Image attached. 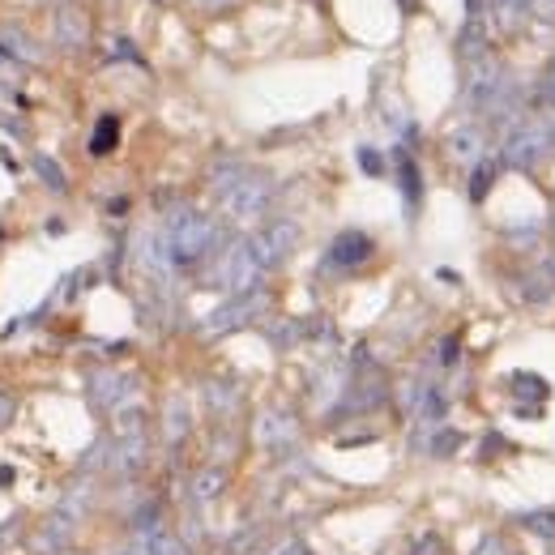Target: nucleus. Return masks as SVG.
I'll use <instances>...</instances> for the list:
<instances>
[{"label":"nucleus","instance_id":"nucleus-1","mask_svg":"<svg viewBox=\"0 0 555 555\" xmlns=\"http://www.w3.org/2000/svg\"><path fill=\"white\" fill-rule=\"evenodd\" d=\"M214 240H218V227H214L210 214H201V210H176V214L167 218V248H171V257H176L180 265L201 261L205 252L214 248Z\"/></svg>","mask_w":555,"mask_h":555},{"label":"nucleus","instance_id":"nucleus-2","mask_svg":"<svg viewBox=\"0 0 555 555\" xmlns=\"http://www.w3.org/2000/svg\"><path fill=\"white\" fill-rule=\"evenodd\" d=\"M551 154H555V129H551L547 116L543 120H521L509 133V141H504V163L521 167V171L543 167Z\"/></svg>","mask_w":555,"mask_h":555},{"label":"nucleus","instance_id":"nucleus-3","mask_svg":"<svg viewBox=\"0 0 555 555\" xmlns=\"http://www.w3.org/2000/svg\"><path fill=\"white\" fill-rule=\"evenodd\" d=\"M261 274L265 269L257 265V257H252V244L240 240L222 252V261L214 265V287H222L227 295H248V291H257Z\"/></svg>","mask_w":555,"mask_h":555},{"label":"nucleus","instance_id":"nucleus-4","mask_svg":"<svg viewBox=\"0 0 555 555\" xmlns=\"http://www.w3.org/2000/svg\"><path fill=\"white\" fill-rule=\"evenodd\" d=\"M218 201L227 205L231 218H257V214L269 210V201H274V180L257 176V171H244V176L235 180Z\"/></svg>","mask_w":555,"mask_h":555},{"label":"nucleus","instance_id":"nucleus-5","mask_svg":"<svg viewBox=\"0 0 555 555\" xmlns=\"http://www.w3.org/2000/svg\"><path fill=\"white\" fill-rule=\"evenodd\" d=\"M248 244H252V257H257L261 269H278L295 252V244H299V222L278 218V222H269L265 231L252 235Z\"/></svg>","mask_w":555,"mask_h":555},{"label":"nucleus","instance_id":"nucleus-6","mask_svg":"<svg viewBox=\"0 0 555 555\" xmlns=\"http://www.w3.org/2000/svg\"><path fill=\"white\" fill-rule=\"evenodd\" d=\"M265 308V295L261 291H248V295H231V304L214 308L210 316H205V333H231V329H244L261 316Z\"/></svg>","mask_w":555,"mask_h":555},{"label":"nucleus","instance_id":"nucleus-7","mask_svg":"<svg viewBox=\"0 0 555 555\" xmlns=\"http://www.w3.org/2000/svg\"><path fill=\"white\" fill-rule=\"evenodd\" d=\"M137 398V376L129 372H94L90 376V402L99 410H124V402Z\"/></svg>","mask_w":555,"mask_h":555},{"label":"nucleus","instance_id":"nucleus-8","mask_svg":"<svg viewBox=\"0 0 555 555\" xmlns=\"http://www.w3.org/2000/svg\"><path fill=\"white\" fill-rule=\"evenodd\" d=\"M372 235H363V231H342L338 240L329 244V252H325V269H355V265H363L372 257Z\"/></svg>","mask_w":555,"mask_h":555},{"label":"nucleus","instance_id":"nucleus-9","mask_svg":"<svg viewBox=\"0 0 555 555\" xmlns=\"http://www.w3.org/2000/svg\"><path fill=\"white\" fill-rule=\"evenodd\" d=\"M146 462H150L146 432H141V436H116V444H111V457H107L111 470H116V474H137Z\"/></svg>","mask_w":555,"mask_h":555},{"label":"nucleus","instance_id":"nucleus-10","mask_svg":"<svg viewBox=\"0 0 555 555\" xmlns=\"http://www.w3.org/2000/svg\"><path fill=\"white\" fill-rule=\"evenodd\" d=\"M295 436H299V427H295L291 415H282V410H269V415H261V423H257V440L265 444V449H274V453H282L287 444H295Z\"/></svg>","mask_w":555,"mask_h":555},{"label":"nucleus","instance_id":"nucleus-11","mask_svg":"<svg viewBox=\"0 0 555 555\" xmlns=\"http://www.w3.org/2000/svg\"><path fill=\"white\" fill-rule=\"evenodd\" d=\"M0 56L9 60H22V65H39L43 60V47L26 35L18 26H0Z\"/></svg>","mask_w":555,"mask_h":555},{"label":"nucleus","instance_id":"nucleus-12","mask_svg":"<svg viewBox=\"0 0 555 555\" xmlns=\"http://www.w3.org/2000/svg\"><path fill=\"white\" fill-rule=\"evenodd\" d=\"M90 39V22L82 9H60L56 13V43L69 47V52H77V47H86Z\"/></svg>","mask_w":555,"mask_h":555},{"label":"nucleus","instance_id":"nucleus-13","mask_svg":"<svg viewBox=\"0 0 555 555\" xmlns=\"http://www.w3.org/2000/svg\"><path fill=\"white\" fill-rule=\"evenodd\" d=\"M222 487H227V470L210 466V470H201L197 479H193V496H197L201 504H210V500H218V496H222Z\"/></svg>","mask_w":555,"mask_h":555},{"label":"nucleus","instance_id":"nucleus-14","mask_svg":"<svg viewBox=\"0 0 555 555\" xmlns=\"http://www.w3.org/2000/svg\"><path fill=\"white\" fill-rule=\"evenodd\" d=\"M449 146H453V154H457V158H466V163H474V158L483 154V129H474V124H470V129H457V133L449 137Z\"/></svg>","mask_w":555,"mask_h":555},{"label":"nucleus","instance_id":"nucleus-15","mask_svg":"<svg viewBox=\"0 0 555 555\" xmlns=\"http://www.w3.org/2000/svg\"><path fill=\"white\" fill-rule=\"evenodd\" d=\"M188 432V402L184 393H171L167 398V440H180Z\"/></svg>","mask_w":555,"mask_h":555},{"label":"nucleus","instance_id":"nucleus-16","mask_svg":"<svg viewBox=\"0 0 555 555\" xmlns=\"http://www.w3.org/2000/svg\"><path fill=\"white\" fill-rule=\"evenodd\" d=\"M517 521H521V526H526L530 534H538V538H547V543H555V509H534V513H521Z\"/></svg>","mask_w":555,"mask_h":555},{"label":"nucleus","instance_id":"nucleus-17","mask_svg":"<svg viewBox=\"0 0 555 555\" xmlns=\"http://www.w3.org/2000/svg\"><path fill=\"white\" fill-rule=\"evenodd\" d=\"M116 137H120L116 116H103V120H99V129H94V137H90V150H94V154H107L111 146H116Z\"/></svg>","mask_w":555,"mask_h":555},{"label":"nucleus","instance_id":"nucleus-18","mask_svg":"<svg viewBox=\"0 0 555 555\" xmlns=\"http://www.w3.org/2000/svg\"><path fill=\"white\" fill-rule=\"evenodd\" d=\"M35 171L43 176V184L52 188V193H65V171H60V163H56V158L39 154V158H35Z\"/></svg>","mask_w":555,"mask_h":555},{"label":"nucleus","instance_id":"nucleus-19","mask_svg":"<svg viewBox=\"0 0 555 555\" xmlns=\"http://www.w3.org/2000/svg\"><path fill=\"white\" fill-rule=\"evenodd\" d=\"M526 5H530V0H491V13H496V22L509 26V22H517L521 13H526Z\"/></svg>","mask_w":555,"mask_h":555},{"label":"nucleus","instance_id":"nucleus-20","mask_svg":"<svg viewBox=\"0 0 555 555\" xmlns=\"http://www.w3.org/2000/svg\"><path fill=\"white\" fill-rule=\"evenodd\" d=\"M154 534H158V530H137L133 543H124L116 555H154Z\"/></svg>","mask_w":555,"mask_h":555},{"label":"nucleus","instance_id":"nucleus-21","mask_svg":"<svg viewBox=\"0 0 555 555\" xmlns=\"http://www.w3.org/2000/svg\"><path fill=\"white\" fill-rule=\"evenodd\" d=\"M154 555H188V547L180 543L176 534H167V530H158L154 534Z\"/></svg>","mask_w":555,"mask_h":555},{"label":"nucleus","instance_id":"nucleus-22","mask_svg":"<svg viewBox=\"0 0 555 555\" xmlns=\"http://www.w3.org/2000/svg\"><path fill=\"white\" fill-rule=\"evenodd\" d=\"M402 188H406V197H410V205L419 201V171H415V163L402 154Z\"/></svg>","mask_w":555,"mask_h":555},{"label":"nucleus","instance_id":"nucleus-23","mask_svg":"<svg viewBox=\"0 0 555 555\" xmlns=\"http://www.w3.org/2000/svg\"><path fill=\"white\" fill-rule=\"evenodd\" d=\"M474 555H517V551H513L509 543H504V538H500V534H487V538H483V543H479V547H474Z\"/></svg>","mask_w":555,"mask_h":555},{"label":"nucleus","instance_id":"nucleus-24","mask_svg":"<svg viewBox=\"0 0 555 555\" xmlns=\"http://www.w3.org/2000/svg\"><path fill=\"white\" fill-rule=\"evenodd\" d=\"M538 103H547V107H555V60L547 65V73H543V82H538Z\"/></svg>","mask_w":555,"mask_h":555},{"label":"nucleus","instance_id":"nucleus-25","mask_svg":"<svg viewBox=\"0 0 555 555\" xmlns=\"http://www.w3.org/2000/svg\"><path fill=\"white\" fill-rule=\"evenodd\" d=\"M210 402H214L218 410H222V406H227V410H231V406H235V389H231V385H227V389H222V385H218V380H214V385H210Z\"/></svg>","mask_w":555,"mask_h":555},{"label":"nucleus","instance_id":"nucleus-26","mask_svg":"<svg viewBox=\"0 0 555 555\" xmlns=\"http://www.w3.org/2000/svg\"><path fill=\"white\" fill-rule=\"evenodd\" d=\"M410 555H444V543H440L436 534H423L419 543H415V551H410Z\"/></svg>","mask_w":555,"mask_h":555},{"label":"nucleus","instance_id":"nucleus-27","mask_svg":"<svg viewBox=\"0 0 555 555\" xmlns=\"http://www.w3.org/2000/svg\"><path fill=\"white\" fill-rule=\"evenodd\" d=\"M530 13H534V18L538 22H547V26H555V0H530Z\"/></svg>","mask_w":555,"mask_h":555},{"label":"nucleus","instance_id":"nucleus-28","mask_svg":"<svg viewBox=\"0 0 555 555\" xmlns=\"http://www.w3.org/2000/svg\"><path fill=\"white\" fill-rule=\"evenodd\" d=\"M449 449H457V436H453V432L432 436V453H436V457H449Z\"/></svg>","mask_w":555,"mask_h":555},{"label":"nucleus","instance_id":"nucleus-29","mask_svg":"<svg viewBox=\"0 0 555 555\" xmlns=\"http://www.w3.org/2000/svg\"><path fill=\"white\" fill-rule=\"evenodd\" d=\"M359 167L372 171V176H380V154L376 150H359Z\"/></svg>","mask_w":555,"mask_h":555},{"label":"nucleus","instance_id":"nucleus-30","mask_svg":"<svg viewBox=\"0 0 555 555\" xmlns=\"http://www.w3.org/2000/svg\"><path fill=\"white\" fill-rule=\"evenodd\" d=\"M193 5H201V9H227V5H235V0H193Z\"/></svg>","mask_w":555,"mask_h":555},{"label":"nucleus","instance_id":"nucleus-31","mask_svg":"<svg viewBox=\"0 0 555 555\" xmlns=\"http://www.w3.org/2000/svg\"><path fill=\"white\" fill-rule=\"evenodd\" d=\"M274 555H308V547H299V543H287L282 551H274Z\"/></svg>","mask_w":555,"mask_h":555},{"label":"nucleus","instance_id":"nucleus-32","mask_svg":"<svg viewBox=\"0 0 555 555\" xmlns=\"http://www.w3.org/2000/svg\"><path fill=\"white\" fill-rule=\"evenodd\" d=\"M9 69H13V60H9V56H0V77H9Z\"/></svg>","mask_w":555,"mask_h":555}]
</instances>
